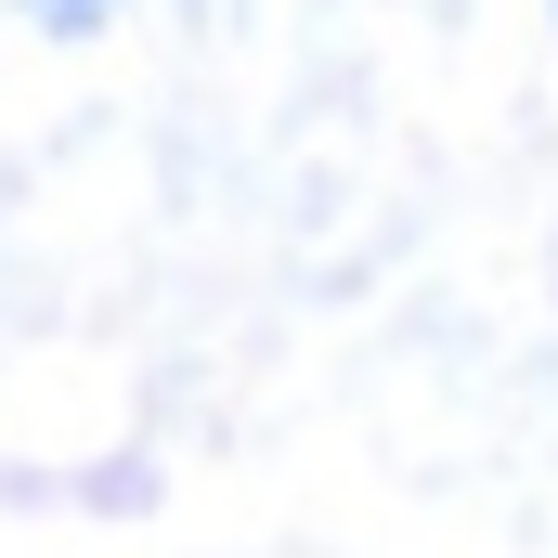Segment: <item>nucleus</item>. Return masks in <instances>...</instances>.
<instances>
[{
  "instance_id": "f257e3e1",
  "label": "nucleus",
  "mask_w": 558,
  "mask_h": 558,
  "mask_svg": "<svg viewBox=\"0 0 558 558\" xmlns=\"http://www.w3.org/2000/svg\"><path fill=\"white\" fill-rule=\"evenodd\" d=\"M13 13H26L39 39H105V13H118V0H13Z\"/></svg>"
},
{
  "instance_id": "f03ea898",
  "label": "nucleus",
  "mask_w": 558,
  "mask_h": 558,
  "mask_svg": "<svg viewBox=\"0 0 558 558\" xmlns=\"http://www.w3.org/2000/svg\"><path fill=\"white\" fill-rule=\"evenodd\" d=\"M546 13H558V0H546Z\"/></svg>"
}]
</instances>
